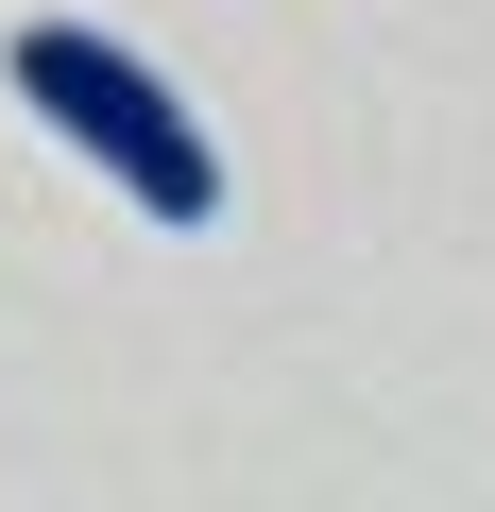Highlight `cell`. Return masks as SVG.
Returning a JSON list of instances; mask_svg holds the SVG:
<instances>
[{
    "label": "cell",
    "instance_id": "obj_1",
    "mask_svg": "<svg viewBox=\"0 0 495 512\" xmlns=\"http://www.w3.org/2000/svg\"><path fill=\"white\" fill-rule=\"evenodd\" d=\"M0 86H18L137 222H171V239H205L222 222V137L154 86V52H120V35H86V18H35L18 52H0Z\"/></svg>",
    "mask_w": 495,
    "mask_h": 512
}]
</instances>
